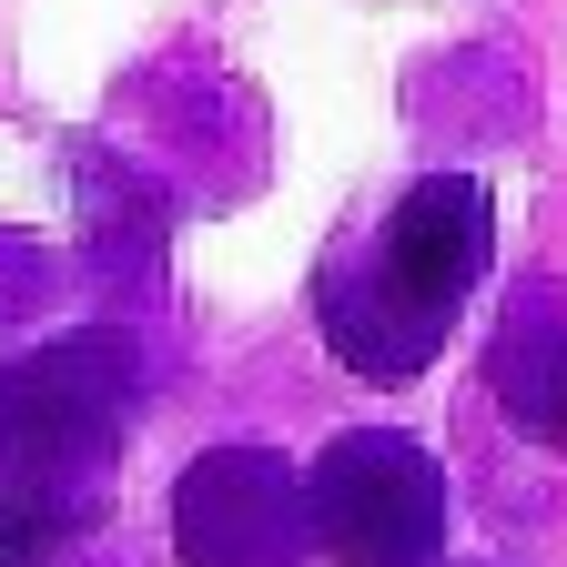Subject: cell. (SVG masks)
<instances>
[{"mask_svg": "<svg viewBox=\"0 0 567 567\" xmlns=\"http://www.w3.org/2000/svg\"><path fill=\"white\" fill-rule=\"evenodd\" d=\"M496 254V203L476 173H425L395 193L365 254H334L315 284V324L344 354V375L365 385H415L456 334V305Z\"/></svg>", "mask_w": 567, "mask_h": 567, "instance_id": "cell-1", "label": "cell"}, {"mask_svg": "<svg viewBox=\"0 0 567 567\" xmlns=\"http://www.w3.org/2000/svg\"><path fill=\"white\" fill-rule=\"evenodd\" d=\"M142 354L122 334H61L21 365H0V486H71L82 496L92 466H112Z\"/></svg>", "mask_w": 567, "mask_h": 567, "instance_id": "cell-2", "label": "cell"}, {"mask_svg": "<svg viewBox=\"0 0 567 567\" xmlns=\"http://www.w3.org/2000/svg\"><path fill=\"white\" fill-rule=\"evenodd\" d=\"M305 496L324 567H436L446 547V466L405 425H344L305 466Z\"/></svg>", "mask_w": 567, "mask_h": 567, "instance_id": "cell-3", "label": "cell"}, {"mask_svg": "<svg viewBox=\"0 0 567 567\" xmlns=\"http://www.w3.org/2000/svg\"><path fill=\"white\" fill-rule=\"evenodd\" d=\"M173 557L183 567H305L315 557L305 466L274 446H203L173 476Z\"/></svg>", "mask_w": 567, "mask_h": 567, "instance_id": "cell-4", "label": "cell"}, {"mask_svg": "<svg viewBox=\"0 0 567 567\" xmlns=\"http://www.w3.org/2000/svg\"><path fill=\"white\" fill-rule=\"evenodd\" d=\"M486 385H496L517 436L567 456V284L537 274V284L507 295V315H496V334H486Z\"/></svg>", "mask_w": 567, "mask_h": 567, "instance_id": "cell-5", "label": "cell"}, {"mask_svg": "<svg viewBox=\"0 0 567 567\" xmlns=\"http://www.w3.org/2000/svg\"><path fill=\"white\" fill-rule=\"evenodd\" d=\"M92 496L71 486H0V567H41L61 537H82Z\"/></svg>", "mask_w": 567, "mask_h": 567, "instance_id": "cell-6", "label": "cell"}]
</instances>
